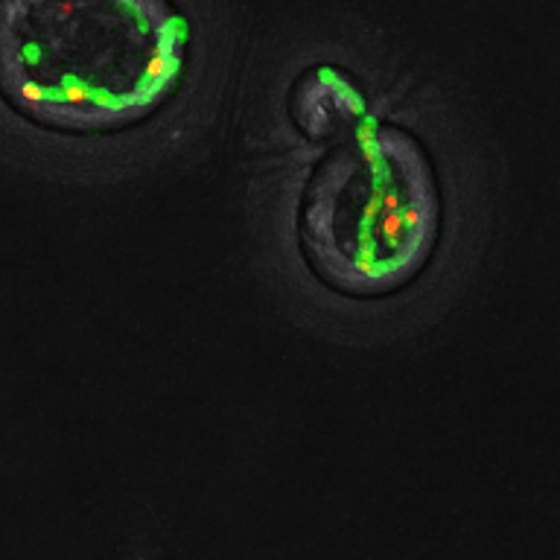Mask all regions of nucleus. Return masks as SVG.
<instances>
[{
	"mask_svg": "<svg viewBox=\"0 0 560 560\" xmlns=\"http://www.w3.org/2000/svg\"><path fill=\"white\" fill-rule=\"evenodd\" d=\"M184 59L187 24L170 0H0V94L47 129L147 120Z\"/></svg>",
	"mask_w": 560,
	"mask_h": 560,
	"instance_id": "f257e3e1",
	"label": "nucleus"
},
{
	"mask_svg": "<svg viewBox=\"0 0 560 560\" xmlns=\"http://www.w3.org/2000/svg\"><path fill=\"white\" fill-rule=\"evenodd\" d=\"M441 234L427 152L397 126H365L336 147L301 199V245L341 295L376 298L418 278Z\"/></svg>",
	"mask_w": 560,
	"mask_h": 560,
	"instance_id": "f03ea898",
	"label": "nucleus"
},
{
	"mask_svg": "<svg viewBox=\"0 0 560 560\" xmlns=\"http://www.w3.org/2000/svg\"><path fill=\"white\" fill-rule=\"evenodd\" d=\"M365 112L357 82L336 68H313L292 91V117L306 138L327 140L348 131Z\"/></svg>",
	"mask_w": 560,
	"mask_h": 560,
	"instance_id": "7ed1b4c3",
	"label": "nucleus"
}]
</instances>
